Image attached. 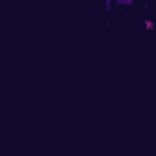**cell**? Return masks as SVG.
Segmentation results:
<instances>
[{"label": "cell", "instance_id": "6da1fadb", "mask_svg": "<svg viewBox=\"0 0 156 156\" xmlns=\"http://www.w3.org/2000/svg\"><path fill=\"white\" fill-rule=\"evenodd\" d=\"M116 6H134V0H116Z\"/></svg>", "mask_w": 156, "mask_h": 156}, {"label": "cell", "instance_id": "3957f363", "mask_svg": "<svg viewBox=\"0 0 156 156\" xmlns=\"http://www.w3.org/2000/svg\"><path fill=\"white\" fill-rule=\"evenodd\" d=\"M105 9H107V11H110V9H112V2H110V0H107V2H105Z\"/></svg>", "mask_w": 156, "mask_h": 156}, {"label": "cell", "instance_id": "7a4b0ae2", "mask_svg": "<svg viewBox=\"0 0 156 156\" xmlns=\"http://www.w3.org/2000/svg\"><path fill=\"white\" fill-rule=\"evenodd\" d=\"M143 24H145V28H147L149 31H151V29H154V22H153V20H145Z\"/></svg>", "mask_w": 156, "mask_h": 156}]
</instances>
